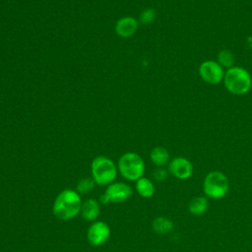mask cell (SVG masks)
I'll return each instance as SVG.
<instances>
[{
    "label": "cell",
    "instance_id": "6da1fadb",
    "mask_svg": "<svg viewBox=\"0 0 252 252\" xmlns=\"http://www.w3.org/2000/svg\"><path fill=\"white\" fill-rule=\"evenodd\" d=\"M82 205V199L76 190L64 189L56 196L52 212L57 219L69 220L81 213Z\"/></svg>",
    "mask_w": 252,
    "mask_h": 252
},
{
    "label": "cell",
    "instance_id": "30bf717a",
    "mask_svg": "<svg viewBox=\"0 0 252 252\" xmlns=\"http://www.w3.org/2000/svg\"><path fill=\"white\" fill-rule=\"evenodd\" d=\"M115 32L121 37H130L138 30V21L130 16L122 17L118 19L114 26Z\"/></svg>",
    "mask_w": 252,
    "mask_h": 252
},
{
    "label": "cell",
    "instance_id": "7a4b0ae2",
    "mask_svg": "<svg viewBox=\"0 0 252 252\" xmlns=\"http://www.w3.org/2000/svg\"><path fill=\"white\" fill-rule=\"evenodd\" d=\"M223 84L225 89L233 94H244L252 86V78L247 70L233 66L224 73Z\"/></svg>",
    "mask_w": 252,
    "mask_h": 252
},
{
    "label": "cell",
    "instance_id": "9a60e30c",
    "mask_svg": "<svg viewBox=\"0 0 252 252\" xmlns=\"http://www.w3.org/2000/svg\"><path fill=\"white\" fill-rule=\"evenodd\" d=\"M209 206L208 199L206 197H195L189 203V212L194 216L203 215Z\"/></svg>",
    "mask_w": 252,
    "mask_h": 252
},
{
    "label": "cell",
    "instance_id": "3957f363",
    "mask_svg": "<svg viewBox=\"0 0 252 252\" xmlns=\"http://www.w3.org/2000/svg\"><path fill=\"white\" fill-rule=\"evenodd\" d=\"M117 167L115 163L107 157L98 156L94 158L91 164L92 177L95 184L109 185L114 182L117 176Z\"/></svg>",
    "mask_w": 252,
    "mask_h": 252
},
{
    "label": "cell",
    "instance_id": "8992f818",
    "mask_svg": "<svg viewBox=\"0 0 252 252\" xmlns=\"http://www.w3.org/2000/svg\"><path fill=\"white\" fill-rule=\"evenodd\" d=\"M132 196V188L124 182L110 183L104 193L99 197L101 204L122 203L130 199Z\"/></svg>",
    "mask_w": 252,
    "mask_h": 252
},
{
    "label": "cell",
    "instance_id": "52a82bcc",
    "mask_svg": "<svg viewBox=\"0 0 252 252\" xmlns=\"http://www.w3.org/2000/svg\"><path fill=\"white\" fill-rule=\"evenodd\" d=\"M199 75L204 82L210 85H217L223 80L224 72L218 61L207 60L201 63L199 67Z\"/></svg>",
    "mask_w": 252,
    "mask_h": 252
},
{
    "label": "cell",
    "instance_id": "ba28073f",
    "mask_svg": "<svg viewBox=\"0 0 252 252\" xmlns=\"http://www.w3.org/2000/svg\"><path fill=\"white\" fill-rule=\"evenodd\" d=\"M110 237L109 225L101 220L94 221L87 231V238L92 246H101L107 242Z\"/></svg>",
    "mask_w": 252,
    "mask_h": 252
},
{
    "label": "cell",
    "instance_id": "5bb4252c",
    "mask_svg": "<svg viewBox=\"0 0 252 252\" xmlns=\"http://www.w3.org/2000/svg\"><path fill=\"white\" fill-rule=\"evenodd\" d=\"M152 226H153L154 231L158 234H166V233L170 232L174 227L173 222L165 217L156 218L153 221Z\"/></svg>",
    "mask_w": 252,
    "mask_h": 252
},
{
    "label": "cell",
    "instance_id": "8fae6325",
    "mask_svg": "<svg viewBox=\"0 0 252 252\" xmlns=\"http://www.w3.org/2000/svg\"><path fill=\"white\" fill-rule=\"evenodd\" d=\"M100 207L96 200L94 199H88L85 201L81 208V216L87 221H94L97 219L99 215Z\"/></svg>",
    "mask_w": 252,
    "mask_h": 252
},
{
    "label": "cell",
    "instance_id": "4fadbf2b",
    "mask_svg": "<svg viewBox=\"0 0 252 252\" xmlns=\"http://www.w3.org/2000/svg\"><path fill=\"white\" fill-rule=\"evenodd\" d=\"M136 190L143 198H151L155 194L154 183L146 177H141L136 181Z\"/></svg>",
    "mask_w": 252,
    "mask_h": 252
},
{
    "label": "cell",
    "instance_id": "9c48e42d",
    "mask_svg": "<svg viewBox=\"0 0 252 252\" xmlns=\"http://www.w3.org/2000/svg\"><path fill=\"white\" fill-rule=\"evenodd\" d=\"M168 170L177 179H187L193 173V165L191 161L182 157H176L170 160Z\"/></svg>",
    "mask_w": 252,
    "mask_h": 252
},
{
    "label": "cell",
    "instance_id": "2e32d148",
    "mask_svg": "<svg viewBox=\"0 0 252 252\" xmlns=\"http://www.w3.org/2000/svg\"><path fill=\"white\" fill-rule=\"evenodd\" d=\"M218 63L221 67L231 68L234 64V55L230 50L223 49L218 53Z\"/></svg>",
    "mask_w": 252,
    "mask_h": 252
},
{
    "label": "cell",
    "instance_id": "d6986e66",
    "mask_svg": "<svg viewBox=\"0 0 252 252\" xmlns=\"http://www.w3.org/2000/svg\"><path fill=\"white\" fill-rule=\"evenodd\" d=\"M166 177H167V171L162 167H158L154 171V178L157 181H163L166 179Z\"/></svg>",
    "mask_w": 252,
    "mask_h": 252
},
{
    "label": "cell",
    "instance_id": "5b68a950",
    "mask_svg": "<svg viewBox=\"0 0 252 252\" xmlns=\"http://www.w3.org/2000/svg\"><path fill=\"white\" fill-rule=\"evenodd\" d=\"M229 189V181L227 176L218 170L209 172L203 183V190L207 197L212 199L223 198Z\"/></svg>",
    "mask_w": 252,
    "mask_h": 252
},
{
    "label": "cell",
    "instance_id": "277c9868",
    "mask_svg": "<svg viewBox=\"0 0 252 252\" xmlns=\"http://www.w3.org/2000/svg\"><path fill=\"white\" fill-rule=\"evenodd\" d=\"M117 168L120 174L129 181H137L145 173V162L136 153L128 152L123 154L118 159Z\"/></svg>",
    "mask_w": 252,
    "mask_h": 252
},
{
    "label": "cell",
    "instance_id": "7c38bea8",
    "mask_svg": "<svg viewBox=\"0 0 252 252\" xmlns=\"http://www.w3.org/2000/svg\"><path fill=\"white\" fill-rule=\"evenodd\" d=\"M150 158L152 162L158 167H161L169 160V154L166 149L162 147H156L151 151Z\"/></svg>",
    "mask_w": 252,
    "mask_h": 252
},
{
    "label": "cell",
    "instance_id": "e0dca14e",
    "mask_svg": "<svg viewBox=\"0 0 252 252\" xmlns=\"http://www.w3.org/2000/svg\"><path fill=\"white\" fill-rule=\"evenodd\" d=\"M94 184H95V182L94 181L93 178L85 177V178L79 180V182L77 183L76 191L79 194H88L91 191H93V189L94 188Z\"/></svg>",
    "mask_w": 252,
    "mask_h": 252
},
{
    "label": "cell",
    "instance_id": "ac0fdd59",
    "mask_svg": "<svg viewBox=\"0 0 252 252\" xmlns=\"http://www.w3.org/2000/svg\"><path fill=\"white\" fill-rule=\"evenodd\" d=\"M156 18V11L152 8H147L145 10L142 11V13L140 14V22L144 25H148L151 24Z\"/></svg>",
    "mask_w": 252,
    "mask_h": 252
}]
</instances>
